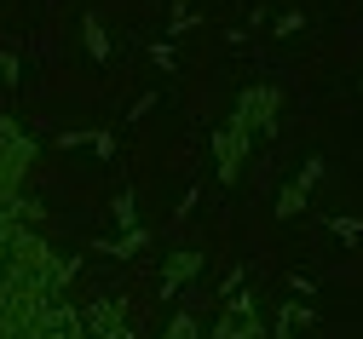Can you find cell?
Returning <instances> with one entry per match:
<instances>
[{
	"label": "cell",
	"instance_id": "6da1fadb",
	"mask_svg": "<svg viewBox=\"0 0 363 339\" xmlns=\"http://www.w3.org/2000/svg\"><path fill=\"white\" fill-rule=\"evenodd\" d=\"M29 161H35V144L23 138V132H0V207H12L18 202V184H23V173H29Z\"/></svg>",
	"mask_w": 363,
	"mask_h": 339
},
{
	"label": "cell",
	"instance_id": "7a4b0ae2",
	"mask_svg": "<svg viewBox=\"0 0 363 339\" xmlns=\"http://www.w3.org/2000/svg\"><path fill=\"white\" fill-rule=\"evenodd\" d=\"M219 178H237V167H242V156H248V132L237 127V121H225V132H219Z\"/></svg>",
	"mask_w": 363,
	"mask_h": 339
},
{
	"label": "cell",
	"instance_id": "3957f363",
	"mask_svg": "<svg viewBox=\"0 0 363 339\" xmlns=\"http://www.w3.org/2000/svg\"><path fill=\"white\" fill-rule=\"evenodd\" d=\"M162 339H196V316H191V311H179V316H173V328H167Z\"/></svg>",
	"mask_w": 363,
	"mask_h": 339
}]
</instances>
